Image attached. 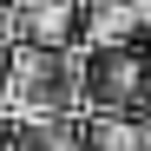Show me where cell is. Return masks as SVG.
I'll use <instances>...</instances> for the list:
<instances>
[{
	"label": "cell",
	"instance_id": "cell-1",
	"mask_svg": "<svg viewBox=\"0 0 151 151\" xmlns=\"http://www.w3.org/2000/svg\"><path fill=\"white\" fill-rule=\"evenodd\" d=\"M13 118L33 125V118H66L86 105V59L66 53V46H13Z\"/></svg>",
	"mask_w": 151,
	"mask_h": 151
},
{
	"label": "cell",
	"instance_id": "cell-2",
	"mask_svg": "<svg viewBox=\"0 0 151 151\" xmlns=\"http://www.w3.org/2000/svg\"><path fill=\"white\" fill-rule=\"evenodd\" d=\"M145 59L132 53V46H92L86 59V105L92 112H125L145 99Z\"/></svg>",
	"mask_w": 151,
	"mask_h": 151
},
{
	"label": "cell",
	"instance_id": "cell-3",
	"mask_svg": "<svg viewBox=\"0 0 151 151\" xmlns=\"http://www.w3.org/2000/svg\"><path fill=\"white\" fill-rule=\"evenodd\" d=\"M138 27H151V0H92L86 46H125Z\"/></svg>",
	"mask_w": 151,
	"mask_h": 151
},
{
	"label": "cell",
	"instance_id": "cell-4",
	"mask_svg": "<svg viewBox=\"0 0 151 151\" xmlns=\"http://www.w3.org/2000/svg\"><path fill=\"white\" fill-rule=\"evenodd\" d=\"M92 151H145L151 145V125L145 118H125V112H99L92 118V132H86Z\"/></svg>",
	"mask_w": 151,
	"mask_h": 151
}]
</instances>
